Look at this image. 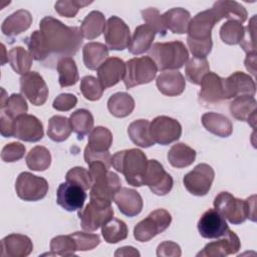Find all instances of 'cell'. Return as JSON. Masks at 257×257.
<instances>
[{
    "label": "cell",
    "mask_w": 257,
    "mask_h": 257,
    "mask_svg": "<svg viewBox=\"0 0 257 257\" xmlns=\"http://www.w3.org/2000/svg\"><path fill=\"white\" fill-rule=\"evenodd\" d=\"M244 34L243 25L235 20H227L220 28L222 41L229 45L239 44Z\"/></svg>",
    "instance_id": "cell-48"
},
{
    "label": "cell",
    "mask_w": 257,
    "mask_h": 257,
    "mask_svg": "<svg viewBox=\"0 0 257 257\" xmlns=\"http://www.w3.org/2000/svg\"><path fill=\"white\" fill-rule=\"evenodd\" d=\"M171 222L172 216L167 210L157 209L135 226L134 237L140 242L150 241L158 234L164 232Z\"/></svg>",
    "instance_id": "cell-8"
},
{
    "label": "cell",
    "mask_w": 257,
    "mask_h": 257,
    "mask_svg": "<svg viewBox=\"0 0 257 257\" xmlns=\"http://www.w3.org/2000/svg\"><path fill=\"white\" fill-rule=\"evenodd\" d=\"M156 83L158 89L168 96L180 95L186 87L185 77L178 70H166L161 72L157 77Z\"/></svg>",
    "instance_id": "cell-26"
},
{
    "label": "cell",
    "mask_w": 257,
    "mask_h": 257,
    "mask_svg": "<svg viewBox=\"0 0 257 257\" xmlns=\"http://www.w3.org/2000/svg\"><path fill=\"white\" fill-rule=\"evenodd\" d=\"M14 126L15 119L7 116L5 113L1 112L0 114V132L4 138L14 137Z\"/></svg>",
    "instance_id": "cell-59"
},
{
    "label": "cell",
    "mask_w": 257,
    "mask_h": 257,
    "mask_svg": "<svg viewBox=\"0 0 257 257\" xmlns=\"http://www.w3.org/2000/svg\"><path fill=\"white\" fill-rule=\"evenodd\" d=\"M80 91L82 95L91 101L98 100L103 93V90L105 89L98 78L91 76V75H86L82 77L80 81Z\"/></svg>",
    "instance_id": "cell-49"
},
{
    "label": "cell",
    "mask_w": 257,
    "mask_h": 257,
    "mask_svg": "<svg viewBox=\"0 0 257 257\" xmlns=\"http://www.w3.org/2000/svg\"><path fill=\"white\" fill-rule=\"evenodd\" d=\"M101 234L104 241L114 244L127 237V227L122 220L112 218L101 226Z\"/></svg>",
    "instance_id": "cell-43"
},
{
    "label": "cell",
    "mask_w": 257,
    "mask_h": 257,
    "mask_svg": "<svg viewBox=\"0 0 257 257\" xmlns=\"http://www.w3.org/2000/svg\"><path fill=\"white\" fill-rule=\"evenodd\" d=\"M163 21L167 30H171L173 33L184 34L187 33L188 26L191 20V14L188 10L182 7L172 8L166 11L163 15Z\"/></svg>",
    "instance_id": "cell-29"
},
{
    "label": "cell",
    "mask_w": 257,
    "mask_h": 257,
    "mask_svg": "<svg viewBox=\"0 0 257 257\" xmlns=\"http://www.w3.org/2000/svg\"><path fill=\"white\" fill-rule=\"evenodd\" d=\"M0 255L2 257H26L33 250L29 237L22 234H10L1 240Z\"/></svg>",
    "instance_id": "cell-22"
},
{
    "label": "cell",
    "mask_w": 257,
    "mask_h": 257,
    "mask_svg": "<svg viewBox=\"0 0 257 257\" xmlns=\"http://www.w3.org/2000/svg\"><path fill=\"white\" fill-rule=\"evenodd\" d=\"M142 17L147 25H149L155 33L165 36L167 34V28L164 24L163 17L157 8H148L142 10Z\"/></svg>",
    "instance_id": "cell-51"
},
{
    "label": "cell",
    "mask_w": 257,
    "mask_h": 257,
    "mask_svg": "<svg viewBox=\"0 0 257 257\" xmlns=\"http://www.w3.org/2000/svg\"><path fill=\"white\" fill-rule=\"evenodd\" d=\"M113 209L111 206L101 208L92 203L87 204L83 209L78 210V218L84 231L93 232L112 219Z\"/></svg>",
    "instance_id": "cell-15"
},
{
    "label": "cell",
    "mask_w": 257,
    "mask_h": 257,
    "mask_svg": "<svg viewBox=\"0 0 257 257\" xmlns=\"http://www.w3.org/2000/svg\"><path fill=\"white\" fill-rule=\"evenodd\" d=\"M112 144V134L104 126L94 127L88 137V143L85 148L95 153L108 152Z\"/></svg>",
    "instance_id": "cell-40"
},
{
    "label": "cell",
    "mask_w": 257,
    "mask_h": 257,
    "mask_svg": "<svg viewBox=\"0 0 257 257\" xmlns=\"http://www.w3.org/2000/svg\"><path fill=\"white\" fill-rule=\"evenodd\" d=\"M77 103V97L71 93H60L53 100L52 106L59 111H68Z\"/></svg>",
    "instance_id": "cell-56"
},
{
    "label": "cell",
    "mask_w": 257,
    "mask_h": 257,
    "mask_svg": "<svg viewBox=\"0 0 257 257\" xmlns=\"http://www.w3.org/2000/svg\"><path fill=\"white\" fill-rule=\"evenodd\" d=\"M0 108L1 112L13 119H16L18 116L27 112L28 105L24 96L19 93H12L7 98L5 103L0 105Z\"/></svg>",
    "instance_id": "cell-47"
},
{
    "label": "cell",
    "mask_w": 257,
    "mask_h": 257,
    "mask_svg": "<svg viewBox=\"0 0 257 257\" xmlns=\"http://www.w3.org/2000/svg\"><path fill=\"white\" fill-rule=\"evenodd\" d=\"M149 56L157 68L163 71L177 70L183 67L189 59V52L181 41L156 42L149 49Z\"/></svg>",
    "instance_id": "cell-6"
},
{
    "label": "cell",
    "mask_w": 257,
    "mask_h": 257,
    "mask_svg": "<svg viewBox=\"0 0 257 257\" xmlns=\"http://www.w3.org/2000/svg\"><path fill=\"white\" fill-rule=\"evenodd\" d=\"M17 196L27 202H35L43 199L48 192V183L42 178L29 172H22L18 175L15 183Z\"/></svg>",
    "instance_id": "cell-9"
},
{
    "label": "cell",
    "mask_w": 257,
    "mask_h": 257,
    "mask_svg": "<svg viewBox=\"0 0 257 257\" xmlns=\"http://www.w3.org/2000/svg\"><path fill=\"white\" fill-rule=\"evenodd\" d=\"M32 23V16L29 11L19 9L9 15L1 25V31L5 36L13 38L26 31Z\"/></svg>",
    "instance_id": "cell-27"
},
{
    "label": "cell",
    "mask_w": 257,
    "mask_h": 257,
    "mask_svg": "<svg viewBox=\"0 0 257 257\" xmlns=\"http://www.w3.org/2000/svg\"><path fill=\"white\" fill-rule=\"evenodd\" d=\"M201 121L209 133L220 138H228L233 132L231 120L221 113L206 112L202 115Z\"/></svg>",
    "instance_id": "cell-28"
},
{
    "label": "cell",
    "mask_w": 257,
    "mask_h": 257,
    "mask_svg": "<svg viewBox=\"0 0 257 257\" xmlns=\"http://www.w3.org/2000/svg\"><path fill=\"white\" fill-rule=\"evenodd\" d=\"M181 254L180 246L173 241L162 242L157 248L158 257H180Z\"/></svg>",
    "instance_id": "cell-57"
},
{
    "label": "cell",
    "mask_w": 257,
    "mask_h": 257,
    "mask_svg": "<svg viewBox=\"0 0 257 257\" xmlns=\"http://www.w3.org/2000/svg\"><path fill=\"white\" fill-rule=\"evenodd\" d=\"M20 91L34 105H42L48 96V87L36 71H29L20 77Z\"/></svg>",
    "instance_id": "cell-14"
},
{
    "label": "cell",
    "mask_w": 257,
    "mask_h": 257,
    "mask_svg": "<svg viewBox=\"0 0 257 257\" xmlns=\"http://www.w3.org/2000/svg\"><path fill=\"white\" fill-rule=\"evenodd\" d=\"M255 32H256V15H253L249 20V24L246 28H244V34L242 40L240 41V46L247 54L256 53V40H255Z\"/></svg>",
    "instance_id": "cell-53"
},
{
    "label": "cell",
    "mask_w": 257,
    "mask_h": 257,
    "mask_svg": "<svg viewBox=\"0 0 257 257\" xmlns=\"http://www.w3.org/2000/svg\"><path fill=\"white\" fill-rule=\"evenodd\" d=\"M214 208L234 225H239L247 219L256 221V195L241 200L228 192H221L214 199Z\"/></svg>",
    "instance_id": "cell-4"
},
{
    "label": "cell",
    "mask_w": 257,
    "mask_h": 257,
    "mask_svg": "<svg viewBox=\"0 0 257 257\" xmlns=\"http://www.w3.org/2000/svg\"><path fill=\"white\" fill-rule=\"evenodd\" d=\"M25 161L30 170L45 171L51 164V155L45 147L36 146L29 151Z\"/></svg>",
    "instance_id": "cell-44"
},
{
    "label": "cell",
    "mask_w": 257,
    "mask_h": 257,
    "mask_svg": "<svg viewBox=\"0 0 257 257\" xmlns=\"http://www.w3.org/2000/svg\"><path fill=\"white\" fill-rule=\"evenodd\" d=\"M83 63L90 70L97 68L108 58V48L100 42H88L82 48Z\"/></svg>",
    "instance_id": "cell-30"
},
{
    "label": "cell",
    "mask_w": 257,
    "mask_h": 257,
    "mask_svg": "<svg viewBox=\"0 0 257 257\" xmlns=\"http://www.w3.org/2000/svg\"><path fill=\"white\" fill-rule=\"evenodd\" d=\"M107 108L115 117H125L130 115L135 108V100L126 92L113 93L107 100Z\"/></svg>",
    "instance_id": "cell-36"
},
{
    "label": "cell",
    "mask_w": 257,
    "mask_h": 257,
    "mask_svg": "<svg viewBox=\"0 0 257 257\" xmlns=\"http://www.w3.org/2000/svg\"><path fill=\"white\" fill-rule=\"evenodd\" d=\"M39 27L50 54L56 57H71L80 48L83 37L79 28L66 26L51 16L43 17Z\"/></svg>",
    "instance_id": "cell-1"
},
{
    "label": "cell",
    "mask_w": 257,
    "mask_h": 257,
    "mask_svg": "<svg viewBox=\"0 0 257 257\" xmlns=\"http://www.w3.org/2000/svg\"><path fill=\"white\" fill-rule=\"evenodd\" d=\"M66 182L72 185H76L82 188L84 191L91 188L92 179L89 173V170H86L82 167H74L70 169L65 176Z\"/></svg>",
    "instance_id": "cell-50"
},
{
    "label": "cell",
    "mask_w": 257,
    "mask_h": 257,
    "mask_svg": "<svg viewBox=\"0 0 257 257\" xmlns=\"http://www.w3.org/2000/svg\"><path fill=\"white\" fill-rule=\"evenodd\" d=\"M150 133L155 144L167 146L180 139L182 125L175 118L160 115L155 117L150 123Z\"/></svg>",
    "instance_id": "cell-11"
},
{
    "label": "cell",
    "mask_w": 257,
    "mask_h": 257,
    "mask_svg": "<svg viewBox=\"0 0 257 257\" xmlns=\"http://www.w3.org/2000/svg\"><path fill=\"white\" fill-rule=\"evenodd\" d=\"M256 107L257 102L254 96L240 95L233 99L229 109L232 116L241 121H247L255 127L256 122Z\"/></svg>",
    "instance_id": "cell-25"
},
{
    "label": "cell",
    "mask_w": 257,
    "mask_h": 257,
    "mask_svg": "<svg viewBox=\"0 0 257 257\" xmlns=\"http://www.w3.org/2000/svg\"><path fill=\"white\" fill-rule=\"evenodd\" d=\"M199 99L205 104H215L225 98L224 78L214 72H208L200 83Z\"/></svg>",
    "instance_id": "cell-21"
},
{
    "label": "cell",
    "mask_w": 257,
    "mask_h": 257,
    "mask_svg": "<svg viewBox=\"0 0 257 257\" xmlns=\"http://www.w3.org/2000/svg\"><path fill=\"white\" fill-rule=\"evenodd\" d=\"M169 163L177 169L186 168L192 165L196 159V151L191 147L178 143L173 145L167 155Z\"/></svg>",
    "instance_id": "cell-34"
},
{
    "label": "cell",
    "mask_w": 257,
    "mask_h": 257,
    "mask_svg": "<svg viewBox=\"0 0 257 257\" xmlns=\"http://www.w3.org/2000/svg\"><path fill=\"white\" fill-rule=\"evenodd\" d=\"M114 256H140V252L131 246H124L121 248H118L115 253Z\"/></svg>",
    "instance_id": "cell-61"
},
{
    "label": "cell",
    "mask_w": 257,
    "mask_h": 257,
    "mask_svg": "<svg viewBox=\"0 0 257 257\" xmlns=\"http://www.w3.org/2000/svg\"><path fill=\"white\" fill-rule=\"evenodd\" d=\"M215 173L208 164H199L183 178L185 188L195 196H205L211 189Z\"/></svg>",
    "instance_id": "cell-10"
},
{
    "label": "cell",
    "mask_w": 257,
    "mask_h": 257,
    "mask_svg": "<svg viewBox=\"0 0 257 257\" xmlns=\"http://www.w3.org/2000/svg\"><path fill=\"white\" fill-rule=\"evenodd\" d=\"M56 69L61 87L74 85L79 79L77 66L72 57H61L57 62Z\"/></svg>",
    "instance_id": "cell-39"
},
{
    "label": "cell",
    "mask_w": 257,
    "mask_h": 257,
    "mask_svg": "<svg viewBox=\"0 0 257 257\" xmlns=\"http://www.w3.org/2000/svg\"><path fill=\"white\" fill-rule=\"evenodd\" d=\"M125 63L118 57H108L98 68L97 77L104 88L115 85L123 78Z\"/></svg>",
    "instance_id": "cell-24"
},
{
    "label": "cell",
    "mask_w": 257,
    "mask_h": 257,
    "mask_svg": "<svg viewBox=\"0 0 257 257\" xmlns=\"http://www.w3.org/2000/svg\"><path fill=\"white\" fill-rule=\"evenodd\" d=\"M33 57L29 51L25 50L21 46L13 47L7 54V61L13 68V70L21 75L29 72L32 65Z\"/></svg>",
    "instance_id": "cell-38"
},
{
    "label": "cell",
    "mask_w": 257,
    "mask_h": 257,
    "mask_svg": "<svg viewBox=\"0 0 257 257\" xmlns=\"http://www.w3.org/2000/svg\"><path fill=\"white\" fill-rule=\"evenodd\" d=\"M225 98H233L240 95L254 96L256 92V84L254 79L247 73L236 71L224 78Z\"/></svg>",
    "instance_id": "cell-17"
},
{
    "label": "cell",
    "mask_w": 257,
    "mask_h": 257,
    "mask_svg": "<svg viewBox=\"0 0 257 257\" xmlns=\"http://www.w3.org/2000/svg\"><path fill=\"white\" fill-rule=\"evenodd\" d=\"M84 161L87 165H90L95 162H101L109 169L111 166V163H110L111 155L109 154V152L95 153V152H92V151L88 150L87 148H85L84 149Z\"/></svg>",
    "instance_id": "cell-58"
},
{
    "label": "cell",
    "mask_w": 257,
    "mask_h": 257,
    "mask_svg": "<svg viewBox=\"0 0 257 257\" xmlns=\"http://www.w3.org/2000/svg\"><path fill=\"white\" fill-rule=\"evenodd\" d=\"M42 122L32 114H22L15 119L14 138L24 142L35 143L43 138Z\"/></svg>",
    "instance_id": "cell-19"
},
{
    "label": "cell",
    "mask_w": 257,
    "mask_h": 257,
    "mask_svg": "<svg viewBox=\"0 0 257 257\" xmlns=\"http://www.w3.org/2000/svg\"><path fill=\"white\" fill-rule=\"evenodd\" d=\"M219 21L220 19L213 8L199 12L190 20L187 43L194 57L206 58L211 52L213 46L212 28Z\"/></svg>",
    "instance_id": "cell-2"
},
{
    "label": "cell",
    "mask_w": 257,
    "mask_h": 257,
    "mask_svg": "<svg viewBox=\"0 0 257 257\" xmlns=\"http://www.w3.org/2000/svg\"><path fill=\"white\" fill-rule=\"evenodd\" d=\"M241 248L239 237L235 232L229 228L224 234V238L208 243L202 251H200L198 257H225L230 254H236Z\"/></svg>",
    "instance_id": "cell-16"
},
{
    "label": "cell",
    "mask_w": 257,
    "mask_h": 257,
    "mask_svg": "<svg viewBox=\"0 0 257 257\" xmlns=\"http://www.w3.org/2000/svg\"><path fill=\"white\" fill-rule=\"evenodd\" d=\"M103 34L106 46L110 50H123L130 46L132 39L130 28L117 16L107 19Z\"/></svg>",
    "instance_id": "cell-13"
},
{
    "label": "cell",
    "mask_w": 257,
    "mask_h": 257,
    "mask_svg": "<svg viewBox=\"0 0 257 257\" xmlns=\"http://www.w3.org/2000/svg\"><path fill=\"white\" fill-rule=\"evenodd\" d=\"M72 131L70 120L62 115H53L48 121L47 136L56 143L63 142L68 139Z\"/></svg>",
    "instance_id": "cell-42"
},
{
    "label": "cell",
    "mask_w": 257,
    "mask_h": 257,
    "mask_svg": "<svg viewBox=\"0 0 257 257\" xmlns=\"http://www.w3.org/2000/svg\"><path fill=\"white\" fill-rule=\"evenodd\" d=\"M72 131L77 135L78 140H82L84 136L90 134L93 130V116L91 112L84 108L73 111L69 117Z\"/></svg>",
    "instance_id": "cell-37"
},
{
    "label": "cell",
    "mask_w": 257,
    "mask_h": 257,
    "mask_svg": "<svg viewBox=\"0 0 257 257\" xmlns=\"http://www.w3.org/2000/svg\"><path fill=\"white\" fill-rule=\"evenodd\" d=\"M113 202L121 214L127 217H135L142 212L143 198L134 189L120 188L113 197Z\"/></svg>",
    "instance_id": "cell-23"
},
{
    "label": "cell",
    "mask_w": 257,
    "mask_h": 257,
    "mask_svg": "<svg viewBox=\"0 0 257 257\" xmlns=\"http://www.w3.org/2000/svg\"><path fill=\"white\" fill-rule=\"evenodd\" d=\"M111 166L122 174L128 185L141 187L148 167V159L145 153L139 149H130L116 152L111 157Z\"/></svg>",
    "instance_id": "cell-5"
},
{
    "label": "cell",
    "mask_w": 257,
    "mask_h": 257,
    "mask_svg": "<svg viewBox=\"0 0 257 257\" xmlns=\"http://www.w3.org/2000/svg\"><path fill=\"white\" fill-rule=\"evenodd\" d=\"M155 34V31L147 24L138 26L131 39L128 51L134 55H139L149 51L153 45Z\"/></svg>",
    "instance_id": "cell-31"
},
{
    "label": "cell",
    "mask_w": 257,
    "mask_h": 257,
    "mask_svg": "<svg viewBox=\"0 0 257 257\" xmlns=\"http://www.w3.org/2000/svg\"><path fill=\"white\" fill-rule=\"evenodd\" d=\"M92 1H82V0H60L57 1L54 5L55 11L63 16V17H67V18H71L74 17L78 10L84 6H87L89 4H91Z\"/></svg>",
    "instance_id": "cell-52"
},
{
    "label": "cell",
    "mask_w": 257,
    "mask_h": 257,
    "mask_svg": "<svg viewBox=\"0 0 257 257\" xmlns=\"http://www.w3.org/2000/svg\"><path fill=\"white\" fill-rule=\"evenodd\" d=\"M85 200V191L76 185L65 182L61 183L57 188L56 203L68 212L80 210Z\"/></svg>",
    "instance_id": "cell-18"
},
{
    "label": "cell",
    "mask_w": 257,
    "mask_h": 257,
    "mask_svg": "<svg viewBox=\"0 0 257 257\" xmlns=\"http://www.w3.org/2000/svg\"><path fill=\"white\" fill-rule=\"evenodd\" d=\"M228 229L225 218L215 209L206 211L198 222V231L206 239L223 237Z\"/></svg>",
    "instance_id": "cell-20"
},
{
    "label": "cell",
    "mask_w": 257,
    "mask_h": 257,
    "mask_svg": "<svg viewBox=\"0 0 257 257\" xmlns=\"http://www.w3.org/2000/svg\"><path fill=\"white\" fill-rule=\"evenodd\" d=\"M150 123L148 119H137L130 123L127 134L134 144L142 148H149L155 145L150 133Z\"/></svg>",
    "instance_id": "cell-35"
},
{
    "label": "cell",
    "mask_w": 257,
    "mask_h": 257,
    "mask_svg": "<svg viewBox=\"0 0 257 257\" xmlns=\"http://www.w3.org/2000/svg\"><path fill=\"white\" fill-rule=\"evenodd\" d=\"M186 77L193 84H200L202 78L210 72V65L206 58L192 57L186 63Z\"/></svg>",
    "instance_id": "cell-45"
},
{
    "label": "cell",
    "mask_w": 257,
    "mask_h": 257,
    "mask_svg": "<svg viewBox=\"0 0 257 257\" xmlns=\"http://www.w3.org/2000/svg\"><path fill=\"white\" fill-rule=\"evenodd\" d=\"M25 147L21 143H10L3 147L1 151V159L5 163L17 162L24 157Z\"/></svg>",
    "instance_id": "cell-55"
},
{
    "label": "cell",
    "mask_w": 257,
    "mask_h": 257,
    "mask_svg": "<svg viewBox=\"0 0 257 257\" xmlns=\"http://www.w3.org/2000/svg\"><path fill=\"white\" fill-rule=\"evenodd\" d=\"M24 42L26 43L33 59L37 61H44L51 55L44 35L40 30L33 31L27 38L24 39Z\"/></svg>",
    "instance_id": "cell-41"
},
{
    "label": "cell",
    "mask_w": 257,
    "mask_h": 257,
    "mask_svg": "<svg viewBox=\"0 0 257 257\" xmlns=\"http://www.w3.org/2000/svg\"><path fill=\"white\" fill-rule=\"evenodd\" d=\"M219 19L226 18L228 20H235L241 24L247 19V10L243 5L232 0H222L214 3L212 7Z\"/></svg>",
    "instance_id": "cell-32"
},
{
    "label": "cell",
    "mask_w": 257,
    "mask_h": 257,
    "mask_svg": "<svg viewBox=\"0 0 257 257\" xmlns=\"http://www.w3.org/2000/svg\"><path fill=\"white\" fill-rule=\"evenodd\" d=\"M88 167L92 179L89 193L90 203L101 208L109 207L111 201H113L114 194L121 188L118 176L110 172L101 162L92 163Z\"/></svg>",
    "instance_id": "cell-3"
},
{
    "label": "cell",
    "mask_w": 257,
    "mask_h": 257,
    "mask_svg": "<svg viewBox=\"0 0 257 257\" xmlns=\"http://www.w3.org/2000/svg\"><path fill=\"white\" fill-rule=\"evenodd\" d=\"M76 245L70 235H59L51 239L50 252L48 255L54 256H75Z\"/></svg>",
    "instance_id": "cell-46"
},
{
    "label": "cell",
    "mask_w": 257,
    "mask_h": 257,
    "mask_svg": "<svg viewBox=\"0 0 257 257\" xmlns=\"http://www.w3.org/2000/svg\"><path fill=\"white\" fill-rule=\"evenodd\" d=\"M157 65L150 56H141L125 62L123 83L126 88L151 82L157 75Z\"/></svg>",
    "instance_id": "cell-7"
},
{
    "label": "cell",
    "mask_w": 257,
    "mask_h": 257,
    "mask_svg": "<svg viewBox=\"0 0 257 257\" xmlns=\"http://www.w3.org/2000/svg\"><path fill=\"white\" fill-rule=\"evenodd\" d=\"M72 239L75 242L77 251H87L95 248L99 243V236L91 233L84 232H74L70 234Z\"/></svg>",
    "instance_id": "cell-54"
},
{
    "label": "cell",
    "mask_w": 257,
    "mask_h": 257,
    "mask_svg": "<svg viewBox=\"0 0 257 257\" xmlns=\"http://www.w3.org/2000/svg\"><path fill=\"white\" fill-rule=\"evenodd\" d=\"M105 18L104 15L97 10L89 12L80 24V33L83 38L88 40L98 37L105 29Z\"/></svg>",
    "instance_id": "cell-33"
},
{
    "label": "cell",
    "mask_w": 257,
    "mask_h": 257,
    "mask_svg": "<svg viewBox=\"0 0 257 257\" xmlns=\"http://www.w3.org/2000/svg\"><path fill=\"white\" fill-rule=\"evenodd\" d=\"M245 67L252 74H256V53L247 54L245 58Z\"/></svg>",
    "instance_id": "cell-60"
},
{
    "label": "cell",
    "mask_w": 257,
    "mask_h": 257,
    "mask_svg": "<svg viewBox=\"0 0 257 257\" xmlns=\"http://www.w3.org/2000/svg\"><path fill=\"white\" fill-rule=\"evenodd\" d=\"M173 178L167 173L161 163L157 160H148V167L144 178V185L158 195L165 196L173 188Z\"/></svg>",
    "instance_id": "cell-12"
}]
</instances>
